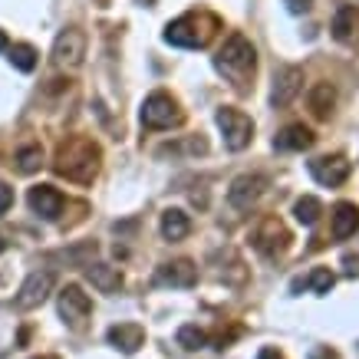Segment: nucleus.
I'll return each instance as SVG.
<instances>
[{
  "label": "nucleus",
  "instance_id": "15",
  "mask_svg": "<svg viewBox=\"0 0 359 359\" xmlns=\"http://www.w3.org/2000/svg\"><path fill=\"white\" fill-rule=\"evenodd\" d=\"M155 280L165 283V287H191L198 280V267L188 257H178V261H168L158 267Z\"/></svg>",
  "mask_w": 359,
  "mask_h": 359
},
{
  "label": "nucleus",
  "instance_id": "25",
  "mask_svg": "<svg viewBox=\"0 0 359 359\" xmlns=\"http://www.w3.org/2000/svg\"><path fill=\"white\" fill-rule=\"evenodd\" d=\"M178 343H182L188 353H195V349H201L208 343V333L201 327H195V323H185V327L178 330Z\"/></svg>",
  "mask_w": 359,
  "mask_h": 359
},
{
  "label": "nucleus",
  "instance_id": "32",
  "mask_svg": "<svg viewBox=\"0 0 359 359\" xmlns=\"http://www.w3.org/2000/svg\"><path fill=\"white\" fill-rule=\"evenodd\" d=\"M4 250H7V241H4V234H0V254H4Z\"/></svg>",
  "mask_w": 359,
  "mask_h": 359
},
{
  "label": "nucleus",
  "instance_id": "26",
  "mask_svg": "<svg viewBox=\"0 0 359 359\" xmlns=\"http://www.w3.org/2000/svg\"><path fill=\"white\" fill-rule=\"evenodd\" d=\"M333 283H337V277H333L330 267H316V271L310 273L306 287H313V294H330V290H333Z\"/></svg>",
  "mask_w": 359,
  "mask_h": 359
},
{
  "label": "nucleus",
  "instance_id": "33",
  "mask_svg": "<svg viewBox=\"0 0 359 359\" xmlns=\"http://www.w3.org/2000/svg\"><path fill=\"white\" fill-rule=\"evenodd\" d=\"M36 359H60V356H36Z\"/></svg>",
  "mask_w": 359,
  "mask_h": 359
},
{
  "label": "nucleus",
  "instance_id": "18",
  "mask_svg": "<svg viewBox=\"0 0 359 359\" xmlns=\"http://www.w3.org/2000/svg\"><path fill=\"white\" fill-rule=\"evenodd\" d=\"M356 231H359V205L339 201V205L333 208V238L346 241V238H353Z\"/></svg>",
  "mask_w": 359,
  "mask_h": 359
},
{
  "label": "nucleus",
  "instance_id": "6",
  "mask_svg": "<svg viewBox=\"0 0 359 359\" xmlns=\"http://www.w3.org/2000/svg\"><path fill=\"white\" fill-rule=\"evenodd\" d=\"M185 122V112L178 106V99L168 93H152L142 102V126L145 129H175Z\"/></svg>",
  "mask_w": 359,
  "mask_h": 359
},
{
  "label": "nucleus",
  "instance_id": "21",
  "mask_svg": "<svg viewBox=\"0 0 359 359\" xmlns=\"http://www.w3.org/2000/svg\"><path fill=\"white\" fill-rule=\"evenodd\" d=\"M188 231H191V221H188L185 211L168 208L162 215V238L165 241H182V238H188Z\"/></svg>",
  "mask_w": 359,
  "mask_h": 359
},
{
  "label": "nucleus",
  "instance_id": "4",
  "mask_svg": "<svg viewBox=\"0 0 359 359\" xmlns=\"http://www.w3.org/2000/svg\"><path fill=\"white\" fill-rule=\"evenodd\" d=\"M250 248L257 250L261 257H267V261H277V257H283L287 254V248H290V231H287V224H283L280 218H273V215H264L254 228H250Z\"/></svg>",
  "mask_w": 359,
  "mask_h": 359
},
{
  "label": "nucleus",
  "instance_id": "8",
  "mask_svg": "<svg viewBox=\"0 0 359 359\" xmlns=\"http://www.w3.org/2000/svg\"><path fill=\"white\" fill-rule=\"evenodd\" d=\"M89 313H93V300L83 294V287L69 283V287H63V290H60V316H63L73 330L86 327Z\"/></svg>",
  "mask_w": 359,
  "mask_h": 359
},
{
  "label": "nucleus",
  "instance_id": "17",
  "mask_svg": "<svg viewBox=\"0 0 359 359\" xmlns=\"http://www.w3.org/2000/svg\"><path fill=\"white\" fill-rule=\"evenodd\" d=\"M333 106H337V89L333 83H316L310 93H306V109L313 119H330L333 116Z\"/></svg>",
  "mask_w": 359,
  "mask_h": 359
},
{
  "label": "nucleus",
  "instance_id": "14",
  "mask_svg": "<svg viewBox=\"0 0 359 359\" xmlns=\"http://www.w3.org/2000/svg\"><path fill=\"white\" fill-rule=\"evenodd\" d=\"M313 142H316V135L306 129L304 122H290V126H283L273 135V149H280V152H306Z\"/></svg>",
  "mask_w": 359,
  "mask_h": 359
},
{
  "label": "nucleus",
  "instance_id": "5",
  "mask_svg": "<svg viewBox=\"0 0 359 359\" xmlns=\"http://www.w3.org/2000/svg\"><path fill=\"white\" fill-rule=\"evenodd\" d=\"M215 122H218L221 135H224V145H228L231 152H244L250 142H254V119H250L248 112L234 109V106H221L215 112Z\"/></svg>",
  "mask_w": 359,
  "mask_h": 359
},
{
  "label": "nucleus",
  "instance_id": "19",
  "mask_svg": "<svg viewBox=\"0 0 359 359\" xmlns=\"http://www.w3.org/2000/svg\"><path fill=\"white\" fill-rule=\"evenodd\" d=\"M109 343L116 349H122V353H135L145 343V330L139 323H116L109 330Z\"/></svg>",
  "mask_w": 359,
  "mask_h": 359
},
{
  "label": "nucleus",
  "instance_id": "31",
  "mask_svg": "<svg viewBox=\"0 0 359 359\" xmlns=\"http://www.w3.org/2000/svg\"><path fill=\"white\" fill-rule=\"evenodd\" d=\"M4 50H11V40H7V36H4V30H0V53H4Z\"/></svg>",
  "mask_w": 359,
  "mask_h": 359
},
{
  "label": "nucleus",
  "instance_id": "27",
  "mask_svg": "<svg viewBox=\"0 0 359 359\" xmlns=\"http://www.w3.org/2000/svg\"><path fill=\"white\" fill-rule=\"evenodd\" d=\"M13 205V188L0 182V215H7V208Z\"/></svg>",
  "mask_w": 359,
  "mask_h": 359
},
{
  "label": "nucleus",
  "instance_id": "7",
  "mask_svg": "<svg viewBox=\"0 0 359 359\" xmlns=\"http://www.w3.org/2000/svg\"><path fill=\"white\" fill-rule=\"evenodd\" d=\"M83 56H86V33L79 27H66L53 43V63L63 69H76Z\"/></svg>",
  "mask_w": 359,
  "mask_h": 359
},
{
  "label": "nucleus",
  "instance_id": "24",
  "mask_svg": "<svg viewBox=\"0 0 359 359\" xmlns=\"http://www.w3.org/2000/svg\"><path fill=\"white\" fill-rule=\"evenodd\" d=\"M40 165H43V149L40 145H23L20 152H17V168L23 175H33Z\"/></svg>",
  "mask_w": 359,
  "mask_h": 359
},
{
  "label": "nucleus",
  "instance_id": "10",
  "mask_svg": "<svg viewBox=\"0 0 359 359\" xmlns=\"http://www.w3.org/2000/svg\"><path fill=\"white\" fill-rule=\"evenodd\" d=\"M349 172H353V165H349L346 155H320V158L310 162V175L327 188L343 185V182L349 178Z\"/></svg>",
  "mask_w": 359,
  "mask_h": 359
},
{
  "label": "nucleus",
  "instance_id": "30",
  "mask_svg": "<svg viewBox=\"0 0 359 359\" xmlns=\"http://www.w3.org/2000/svg\"><path fill=\"white\" fill-rule=\"evenodd\" d=\"M257 359H283V356H280V353H277V349H271V346H267V349H261V353H257Z\"/></svg>",
  "mask_w": 359,
  "mask_h": 359
},
{
  "label": "nucleus",
  "instance_id": "28",
  "mask_svg": "<svg viewBox=\"0 0 359 359\" xmlns=\"http://www.w3.org/2000/svg\"><path fill=\"white\" fill-rule=\"evenodd\" d=\"M310 359H339V353L330 346H316L313 353H310Z\"/></svg>",
  "mask_w": 359,
  "mask_h": 359
},
{
  "label": "nucleus",
  "instance_id": "12",
  "mask_svg": "<svg viewBox=\"0 0 359 359\" xmlns=\"http://www.w3.org/2000/svg\"><path fill=\"white\" fill-rule=\"evenodd\" d=\"M27 201H30L33 215H40V218H46V221H56L60 215H63V208H66L63 191H56L53 185H36V188H30Z\"/></svg>",
  "mask_w": 359,
  "mask_h": 359
},
{
  "label": "nucleus",
  "instance_id": "1",
  "mask_svg": "<svg viewBox=\"0 0 359 359\" xmlns=\"http://www.w3.org/2000/svg\"><path fill=\"white\" fill-rule=\"evenodd\" d=\"M99 162H102V149L86 135H73V139L60 142L53 158V172L66 182H76V185H89L99 175Z\"/></svg>",
  "mask_w": 359,
  "mask_h": 359
},
{
  "label": "nucleus",
  "instance_id": "22",
  "mask_svg": "<svg viewBox=\"0 0 359 359\" xmlns=\"http://www.w3.org/2000/svg\"><path fill=\"white\" fill-rule=\"evenodd\" d=\"M294 215H297V221H300V224H306V228H310V224H316V221H320V215H323V201H320L316 195H304L294 205Z\"/></svg>",
  "mask_w": 359,
  "mask_h": 359
},
{
  "label": "nucleus",
  "instance_id": "20",
  "mask_svg": "<svg viewBox=\"0 0 359 359\" xmlns=\"http://www.w3.org/2000/svg\"><path fill=\"white\" fill-rule=\"evenodd\" d=\"M86 277L93 280V287L102 290V294H116L122 287L119 267H109V264H86Z\"/></svg>",
  "mask_w": 359,
  "mask_h": 359
},
{
  "label": "nucleus",
  "instance_id": "16",
  "mask_svg": "<svg viewBox=\"0 0 359 359\" xmlns=\"http://www.w3.org/2000/svg\"><path fill=\"white\" fill-rule=\"evenodd\" d=\"M333 36L346 46H359V7H353V4L339 7L333 17Z\"/></svg>",
  "mask_w": 359,
  "mask_h": 359
},
{
  "label": "nucleus",
  "instance_id": "23",
  "mask_svg": "<svg viewBox=\"0 0 359 359\" xmlns=\"http://www.w3.org/2000/svg\"><path fill=\"white\" fill-rule=\"evenodd\" d=\"M11 63L17 66L20 73H33L36 63H40V53H36L30 43H13L11 46Z\"/></svg>",
  "mask_w": 359,
  "mask_h": 359
},
{
  "label": "nucleus",
  "instance_id": "9",
  "mask_svg": "<svg viewBox=\"0 0 359 359\" xmlns=\"http://www.w3.org/2000/svg\"><path fill=\"white\" fill-rule=\"evenodd\" d=\"M264 191H267V178L264 175H238L234 182H231V188H228V201L238 211H250V208L257 205L264 198Z\"/></svg>",
  "mask_w": 359,
  "mask_h": 359
},
{
  "label": "nucleus",
  "instance_id": "2",
  "mask_svg": "<svg viewBox=\"0 0 359 359\" xmlns=\"http://www.w3.org/2000/svg\"><path fill=\"white\" fill-rule=\"evenodd\" d=\"M215 69L238 93H248L254 86L250 79L257 73V50H254V43H250L244 33H231L228 40H224V46L218 50V56H215Z\"/></svg>",
  "mask_w": 359,
  "mask_h": 359
},
{
  "label": "nucleus",
  "instance_id": "3",
  "mask_svg": "<svg viewBox=\"0 0 359 359\" xmlns=\"http://www.w3.org/2000/svg\"><path fill=\"white\" fill-rule=\"evenodd\" d=\"M218 30H221V20L215 13L191 11V13H185V17H178V20L168 23L162 36H165V43L182 46V50H201V46H208L218 36Z\"/></svg>",
  "mask_w": 359,
  "mask_h": 359
},
{
  "label": "nucleus",
  "instance_id": "11",
  "mask_svg": "<svg viewBox=\"0 0 359 359\" xmlns=\"http://www.w3.org/2000/svg\"><path fill=\"white\" fill-rule=\"evenodd\" d=\"M50 290H53V273L50 271H33L27 280H23L20 294H17V310H33V306H40L50 297Z\"/></svg>",
  "mask_w": 359,
  "mask_h": 359
},
{
  "label": "nucleus",
  "instance_id": "13",
  "mask_svg": "<svg viewBox=\"0 0 359 359\" xmlns=\"http://www.w3.org/2000/svg\"><path fill=\"white\" fill-rule=\"evenodd\" d=\"M300 89H304V69H300V66H283L277 83H273V93H271L273 109L290 106V102L300 96Z\"/></svg>",
  "mask_w": 359,
  "mask_h": 359
},
{
  "label": "nucleus",
  "instance_id": "29",
  "mask_svg": "<svg viewBox=\"0 0 359 359\" xmlns=\"http://www.w3.org/2000/svg\"><path fill=\"white\" fill-rule=\"evenodd\" d=\"M287 4V11L290 13H306L310 11V0H283Z\"/></svg>",
  "mask_w": 359,
  "mask_h": 359
}]
</instances>
